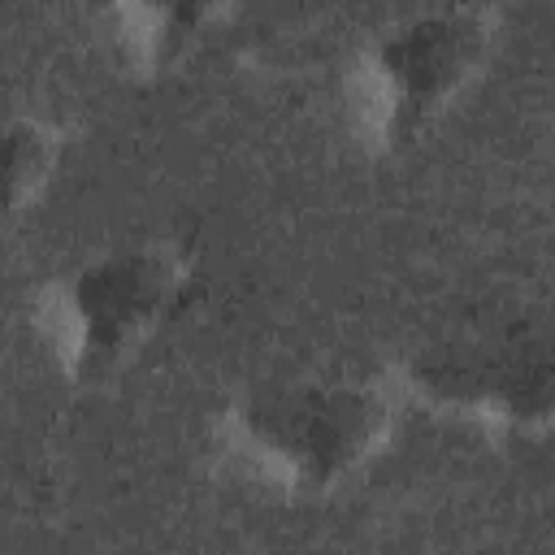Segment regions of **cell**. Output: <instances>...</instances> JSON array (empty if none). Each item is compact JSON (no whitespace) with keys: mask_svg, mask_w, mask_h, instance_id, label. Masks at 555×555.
Returning <instances> with one entry per match:
<instances>
[{"mask_svg":"<svg viewBox=\"0 0 555 555\" xmlns=\"http://www.w3.org/2000/svg\"><path fill=\"white\" fill-rule=\"evenodd\" d=\"M195 264L169 238L104 247L43 291L61 369L78 382L117 377L191 299Z\"/></svg>","mask_w":555,"mask_h":555,"instance_id":"obj_1","label":"cell"},{"mask_svg":"<svg viewBox=\"0 0 555 555\" xmlns=\"http://www.w3.org/2000/svg\"><path fill=\"white\" fill-rule=\"evenodd\" d=\"M499 13L486 4L408 9L373 30L356 61V100L373 143L421 139L481 74Z\"/></svg>","mask_w":555,"mask_h":555,"instance_id":"obj_2","label":"cell"},{"mask_svg":"<svg viewBox=\"0 0 555 555\" xmlns=\"http://www.w3.org/2000/svg\"><path fill=\"white\" fill-rule=\"evenodd\" d=\"M386 395L360 377H282L247 390L230 429L243 455L295 490H330L386 438Z\"/></svg>","mask_w":555,"mask_h":555,"instance_id":"obj_3","label":"cell"},{"mask_svg":"<svg viewBox=\"0 0 555 555\" xmlns=\"http://www.w3.org/2000/svg\"><path fill=\"white\" fill-rule=\"evenodd\" d=\"M130 26H126V43L130 56L147 69H169L182 56H191L204 35L217 30V22L225 17V9L217 4H139L126 9Z\"/></svg>","mask_w":555,"mask_h":555,"instance_id":"obj_4","label":"cell"},{"mask_svg":"<svg viewBox=\"0 0 555 555\" xmlns=\"http://www.w3.org/2000/svg\"><path fill=\"white\" fill-rule=\"evenodd\" d=\"M56 165V130L43 117H13L9 121V208L17 212Z\"/></svg>","mask_w":555,"mask_h":555,"instance_id":"obj_5","label":"cell"}]
</instances>
